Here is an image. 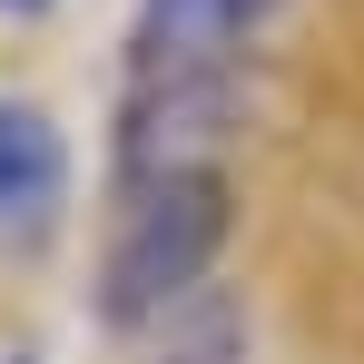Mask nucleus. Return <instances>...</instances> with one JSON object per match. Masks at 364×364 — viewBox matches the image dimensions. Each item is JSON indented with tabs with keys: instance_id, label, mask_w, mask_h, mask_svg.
<instances>
[{
	"instance_id": "f257e3e1",
	"label": "nucleus",
	"mask_w": 364,
	"mask_h": 364,
	"mask_svg": "<svg viewBox=\"0 0 364 364\" xmlns=\"http://www.w3.org/2000/svg\"><path fill=\"white\" fill-rule=\"evenodd\" d=\"M246 217L237 158L207 168H148V178L99 187V256H89V325L128 345L138 325H158L168 305L207 296L227 276V246Z\"/></svg>"
},
{
	"instance_id": "f03ea898",
	"label": "nucleus",
	"mask_w": 364,
	"mask_h": 364,
	"mask_svg": "<svg viewBox=\"0 0 364 364\" xmlns=\"http://www.w3.org/2000/svg\"><path fill=\"white\" fill-rule=\"evenodd\" d=\"M296 0H128L119 30V79H227L256 69Z\"/></svg>"
},
{
	"instance_id": "7ed1b4c3",
	"label": "nucleus",
	"mask_w": 364,
	"mask_h": 364,
	"mask_svg": "<svg viewBox=\"0 0 364 364\" xmlns=\"http://www.w3.org/2000/svg\"><path fill=\"white\" fill-rule=\"evenodd\" d=\"M69 138L40 99H0V227H50L69 207Z\"/></svg>"
},
{
	"instance_id": "20e7f679",
	"label": "nucleus",
	"mask_w": 364,
	"mask_h": 364,
	"mask_svg": "<svg viewBox=\"0 0 364 364\" xmlns=\"http://www.w3.org/2000/svg\"><path fill=\"white\" fill-rule=\"evenodd\" d=\"M128 364H256V305H246V286H207V296L168 305L158 325H138L119 345Z\"/></svg>"
},
{
	"instance_id": "39448f33",
	"label": "nucleus",
	"mask_w": 364,
	"mask_h": 364,
	"mask_svg": "<svg viewBox=\"0 0 364 364\" xmlns=\"http://www.w3.org/2000/svg\"><path fill=\"white\" fill-rule=\"evenodd\" d=\"M60 0H0V20H50Z\"/></svg>"
},
{
	"instance_id": "423d86ee",
	"label": "nucleus",
	"mask_w": 364,
	"mask_h": 364,
	"mask_svg": "<svg viewBox=\"0 0 364 364\" xmlns=\"http://www.w3.org/2000/svg\"><path fill=\"white\" fill-rule=\"evenodd\" d=\"M0 364H50V355H40V345H10V355H0Z\"/></svg>"
}]
</instances>
